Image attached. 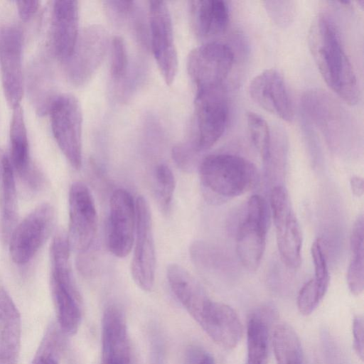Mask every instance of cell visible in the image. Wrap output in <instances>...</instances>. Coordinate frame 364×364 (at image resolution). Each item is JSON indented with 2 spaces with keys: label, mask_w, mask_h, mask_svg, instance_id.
<instances>
[{
  "label": "cell",
  "mask_w": 364,
  "mask_h": 364,
  "mask_svg": "<svg viewBox=\"0 0 364 364\" xmlns=\"http://www.w3.org/2000/svg\"><path fill=\"white\" fill-rule=\"evenodd\" d=\"M351 257L347 272V283L350 292L360 294L364 289V218H356L350 237Z\"/></svg>",
  "instance_id": "83f0119b"
},
{
  "label": "cell",
  "mask_w": 364,
  "mask_h": 364,
  "mask_svg": "<svg viewBox=\"0 0 364 364\" xmlns=\"http://www.w3.org/2000/svg\"><path fill=\"white\" fill-rule=\"evenodd\" d=\"M208 336L218 346L231 350L237 346L242 335V326L230 306L210 301L197 321Z\"/></svg>",
  "instance_id": "ac0fdd59"
},
{
  "label": "cell",
  "mask_w": 364,
  "mask_h": 364,
  "mask_svg": "<svg viewBox=\"0 0 364 364\" xmlns=\"http://www.w3.org/2000/svg\"><path fill=\"white\" fill-rule=\"evenodd\" d=\"M272 345L277 364H304L300 340L289 325L280 323L275 326Z\"/></svg>",
  "instance_id": "f1b7e54d"
},
{
  "label": "cell",
  "mask_w": 364,
  "mask_h": 364,
  "mask_svg": "<svg viewBox=\"0 0 364 364\" xmlns=\"http://www.w3.org/2000/svg\"><path fill=\"white\" fill-rule=\"evenodd\" d=\"M350 188L354 196L360 197L363 195L364 182L359 176H353L350 181Z\"/></svg>",
  "instance_id": "60d3db41"
},
{
  "label": "cell",
  "mask_w": 364,
  "mask_h": 364,
  "mask_svg": "<svg viewBox=\"0 0 364 364\" xmlns=\"http://www.w3.org/2000/svg\"><path fill=\"white\" fill-rule=\"evenodd\" d=\"M68 236L58 232L50 245V289L58 325L67 335L77 331L82 320L81 297L70 263Z\"/></svg>",
  "instance_id": "3957f363"
},
{
  "label": "cell",
  "mask_w": 364,
  "mask_h": 364,
  "mask_svg": "<svg viewBox=\"0 0 364 364\" xmlns=\"http://www.w3.org/2000/svg\"><path fill=\"white\" fill-rule=\"evenodd\" d=\"M308 38L313 58L327 85L348 105H356L360 99L357 78L333 19L326 14H318Z\"/></svg>",
  "instance_id": "6da1fadb"
},
{
  "label": "cell",
  "mask_w": 364,
  "mask_h": 364,
  "mask_svg": "<svg viewBox=\"0 0 364 364\" xmlns=\"http://www.w3.org/2000/svg\"><path fill=\"white\" fill-rule=\"evenodd\" d=\"M197 153L192 143L182 144L173 148L172 157L180 168L190 172L195 168Z\"/></svg>",
  "instance_id": "8d00e7d4"
},
{
  "label": "cell",
  "mask_w": 364,
  "mask_h": 364,
  "mask_svg": "<svg viewBox=\"0 0 364 364\" xmlns=\"http://www.w3.org/2000/svg\"><path fill=\"white\" fill-rule=\"evenodd\" d=\"M198 170L204 196L216 203L245 193L255 187L259 178L257 168L251 161L229 154L207 156Z\"/></svg>",
  "instance_id": "7a4b0ae2"
},
{
  "label": "cell",
  "mask_w": 364,
  "mask_h": 364,
  "mask_svg": "<svg viewBox=\"0 0 364 364\" xmlns=\"http://www.w3.org/2000/svg\"><path fill=\"white\" fill-rule=\"evenodd\" d=\"M194 108L196 133L192 144L200 152L212 147L226 129L229 107L225 87L196 91Z\"/></svg>",
  "instance_id": "5b68a950"
},
{
  "label": "cell",
  "mask_w": 364,
  "mask_h": 364,
  "mask_svg": "<svg viewBox=\"0 0 364 364\" xmlns=\"http://www.w3.org/2000/svg\"><path fill=\"white\" fill-rule=\"evenodd\" d=\"M102 331V364H131L127 323L121 309L115 306L106 309Z\"/></svg>",
  "instance_id": "ffe728a7"
},
{
  "label": "cell",
  "mask_w": 364,
  "mask_h": 364,
  "mask_svg": "<svg viewBox=\"0 0 364 364\" xmlns=\"http://www.w3.org/2000/svg\"><path fill=\"white\" fill-rule=\"evenodd\" d=\"M270 209L281 259L289 268L297 269L301 262V231L283 186H277L272 189Z\"/></svg>",
  "instance_id": "8fae6325"
},
{
  "label": "cell",
  "mask_w": 364,
  "mask_h": 364,
  "mask_svg": "<svg viewBox=\"0 0 364 364\" xmlns=\"http://www.w3.org/2000/svg\"><path fill=\"white\" fill-rule=\"evenodd\" d=\"M78 3L76 1L53 2L51 19V44L58 59L66 61L72 55L78 33Z\"/></svg>",
  "instance_id": "d6986e66"
},
{
  "label": "cell",
  "mask_w": 364,
  "mask_h": 364,
  "mask_svg": "<svg viewBox=\"0 0 364 364\" xmlns=\"http://www.w3.org/2000/svg\"><path fill=\"white\" fill-rule=\"evenodd\" d=\"M270 209L259 195L252 196L247 203L246 215L236 235V251L241 264L250 271L259 267L270 225Z\"/></svg>",
  "instance_id": "277c9868"
},
{
  "label": "cell",
  "mask_w": 364,
  "mask_h": 364,
  "mask_svg": "<svg viewBox=\"0 0 364 364\" xmlns=\"http://www.w3.org/2000/svg\"><path fill=\"white\" fill-rule=\"evenodd\" d=\"M149 6L152 53L164 81L171 85L178 63L171 16L165 1H150Z\"/></svg>",
  "instance_id": "5bb4252c"
},
{
  "label": "cell",
  "mask_w": 364,
  "mask_h": 364,
  "mask_svg": "<svg viewBox=\"0 0 364 364\" xmlns=\"http://www.w3.org/2000/svg\"><path fill=\"white\" fill-rule=\"evenodd\" d=\"M353 346L358 356L363 360L364 354L363 319L357 316L353 321Z\"/></svg>",
  "instance_id": "f35d334b"
},
{
  "label": "cell",
  "mask_w": 364,
  "mask_h": 364,
  "mask_svg": "<svg viewBox=\"0 0 364 364\" xmlns=\"http://www.w3.org/2000/svg\"><path fill=\"white\" fill-rule=\"evenodd\" d=\"M168 282L173 293L197 321L211 301L197 280L182 266L171 264L166 269Z\"/></svg>",
  "instance_id": "7402d4cb"
},
{
  "label": "cell",
  "mask_w": 364,
  "mask_h": 364,
  "mask_svg": "<svg viewBox=\"0 0 364 364\" xmlns=\"http://www.w3.org/2000/svg\"><path fill=\"white\" fill-rule=\"evenodd\" d=\"M97 231V213L92 193L82 182L73 183L69 191V229L70 248L87 253Z\"/></svg>",
  "instance_id": "7c38bea8"
},
{
  "label": "cell",
  "mask_w": 364,
  "mask_h": 364,
  "mask_svg": "<svg viewBox=\"0 0 364 364\" xmlns=\"http://www.w3.org/2000/svg\"><path fill=\"white\" fill-rule=\"evenodd\" d=\"M16 7L21 18L24 21H28L36 14L38 7V1H18Z\"/></svg>",
  "instance_id": "ab89813d"
},
{
  "label": "cell",
  "mask_w": 364,
  "mask_h": 364,
  "mask_svg": "<svg viewBox=\"0 0 364 364\" xmlns=\"http://www.w3.org/2000/svg\"><path fill=\"white\" fill-rule=\"evenodd\" d=\"M247 124L250 140L265 163L269 154L271 130L266 121L254 112L247 114Z\"/></svg>",
  "instance_id": "1f68e13d"
},
{
  "label": "cell",
  "mask_w": 364,
  "mask_h": 364,
  "mask_svg": "<svg viewBox=\"0 0 364 364\" xmlns=\"http://www.w3.org/2000/svg\"><path fill=\"white\" fill-rule=\"evenodd\" d=\"M235 58L232 48L220 41H209L193 49L188 56L187 70L196 91L225 86Z\"/></svg>",
  "instance_id": "8992f818"
},
{
  "label": "cell",
  "mask_w": 364,
  "mask_h": 364,
  "mask_svg": "<svg viewBox=\"0 0 364 364\" xmlns=\"http://www.w3.org/2000/svg\"><path fill=\"white\" fill-rule=\"evenodd\" d=\"M154 195L157 205L164 214L171 207L175 190V178L171 169L164 164L156 166L154 173Z\"/></svg>",
  "instance_id": "4dcf8cb0"
},
{
  "label": "cell",
  "mask_w": 364,
  "mask_h": 364,
  "mask_svg": "<svg viewBox=\"0 0 364 364\" xmlns=\"http://www.w3.org/2000/svg\"><path fill=\"white\" fill-rule=\"evenodd\" d=\"M326 291L314 278L306 282L297 297L299 312L304 316L311 314L323 299Z\"/></svg>",
  "instance_id": "d6a6232c"
},
{
  "label": "cell",
  "mask_w": 364,
  "mask_h": 364,
  "mask_svg": "<svg viewBox=\"0 0 364 364\" xmlns=\"http://www.w3.org/2000/svg\"><path fill=\"white\" fill-rule=\"evenodd\" d=\"M135 228V201L127 190H114L109 200L107 230V245L113 255L123 258L131 252Z\"/></svg>",
  "instance_id": "2e32d148"
},
{
  "label": "cell",
  "mask_w": 364,
  "mask_h": 364,
  "mask_svg": "<svg viewBox=\"0 0 364 364\" xmlns=\"http://www.w3.org/2000/svg\"><path fill=\"white\" fill-rule=\"evenodd\" d=\"M50 72L46 61H33L30 69L28 87L32 102L39 114L49 112L57 96L54 95Z\"/></svg>",
  "instance_id": "4316f807"
},
{
  "label": "cell",
  "mask_w": 364,
  "mask_h": 364,
  "mask_svg": "<svg viewBox=\"0 0 364 364\" xmlns=\"http://www.w3.org/2000/svg\"><path fill=\"white\" fill-rule=\"evenodd\" d=\"M314 266V279L323 288L328 289L329 273L325 252L320 239L315 240L311 249Z\"/></svg>",
  "instance_id": "d590c367"
},
{
  "label": "cell",
  "mask_w": 364,
  "mask_h": 364,
  "mask_svg": "<svg viewBox=\"0 0 364 364\" xmlns=\"http://www.w3.org/2000/svg\"><path fill=\"white\" fill-rule=\"evenodd\" d=\"M110 74L115 81L122 80L128 69V55L125 42L119 36H114L111 41Z\"/></svg>",
  "instance_id": "836d02e7"
},
{
  "label": "cell",
  "mask_w": 364,
  "mask_h": 364,
  "mask_svg": "<svg viewBox=\"0 0 364 364\" xmlns=\"http://www.w3.org/2000/svg\"><path fill=\"white\" fill-rule=\"evenodd\" d=\"M249 92L252 100L265 111L287 122L293 119L292 102L284 77L277 70H265L255 76Z\"/></svg>",
  "instance_id": "e0dca14e"
},
{
  "label": "cell",
  "mask_w": 364,
  "mask_h": 364,
  "mask_svg": "<svg viewBox=\"0 0 364 364\" xmlns=\"http://www.w3.org/2000/svg\"><path fill=\"white\" fill-rule=\"evenodd\" d=\"M265 9L272 21L280 27L289 26L293 21L295 6L291 1H266Z\"/></svg>",
  "instance_id": "e575fe53"
},
{
  "label": "cell",
  "mask_w": 364,
  "mask_h": 364,
  "mask_svg": "<svg viewBox=\"0 0 364 364\" xmlns=\"http://www.w3.org/2000/svg\"><path fill=\"white\" fill-rule=\"evenodd\" d=\"M59 326L50 323L46 328L31 364H58L63 348Z\"/></svg>",
  "instance_id": "f546056e"
},
{
  "label": "cell",
  "mask_w": 364,
  "mask_h": 364,
  "mask_svg": "<svg viewBox=\"0 0 364 364\" xmlns=\"http://www.w3.org/2000/svg\"><path fill=\"white\" fill-rule=\"evenodd\" d=\"M105 6L111 16L121 21L127 18L136 10L134 1H108Z\"/></svg>",
  "instance_id": "74e56055"
},
{
  "label": "cell",
  "mask_w": 364,
  "mask_h": 364,
  "mask_svg": "<svg viewBox=\"0 0 364 364\" xmlns=\"http://www.w3.org/2000/svg\"><path fill=\"white\" fill-rule=\"evenodd\" d=\"M272 315L273 311L269 307L258 309L250 314L247 326V364H267Z\"/></svg>",
  "instance_id": "484cf974"
},
{
  "label": "cell",
  "mask_w": 364,
  "mask_h": 364,
  "mask_svg": "<svg viewBox=\"0 0 364 364\" xmlns=\"http://www.w3.org/2000/svg\"><path fill=\"white\" fill-rule=\"evenodd\" d=\"M107 45V33L101 26L92 25L79 34L72 55L64 62L70 82L77 86L87 82L100 65Z\"/></svg>",
  "instance_id": "4fadbf2b"
},
{
  "label": "cell",
  "mask_w": 364,
  "mask_h": 364,
  "mask_svg": "<svg viewBox=\"0 0 364 364\" xmlns=\"http://www.w3.org/2000/svg\"><path fill=\"white\" fill-rule=\"evenodd\" d=\"M55 210L44 203L28 214L15 227L10 239V255L17 264L28 262L49 237L55 222Z\"/></svg>",
  "instance_id": "30bf717a"
},
{
  "label": "cell",
  "mask_w": 364,
  "mask_h": 364,
  "mask_svg": "<svg viewBox=\"0 0 364 364\" xmlns=\"http://www.w3.org/2000/svg\"><path fill=\"white\" fill-rule=\"evenodd\" d=\"M21 337L20 313L9 293L0 287V364H17Z\"/></svg>",
  "instance_id": "44dd1931"
},
{
  "label": "cell",
  "mask_w": 364,
  "mask_h": 364,
  "mask_svg": "<svg viewBox=\"0 0 364 364\" xmlns=\"http://www.w3.org/2000/svg\"><path fill=\"white\" fill-rule=\"evenodd\" d=\"M11 163L13 169L28 186L38 178L39 171L33 166L29 159V148L23 112L21 105L13 108L10 125Z\"/></svg>",
  "instance_id": "cb8c5ba5"
},
{
  "label": "cell",
  "mask_w": 364,
  "mask_h": 364,
  "mask_svg": "<svg viewBox=\"0 0 364 364\" xmlns=\"http://www.w3.org/2000/svg\"><path fill=\"white\" fill-rule=\"evenodd\" d=\"M134 248L131 274L136 285L145 291L154 287L156 252L150 208L146 199L139 196L136 200Z\"/></svg>",
  "instance_id": "9c48e42d"
},
{
  "label": "cell",
  "mask_w": 364,
  "mask_h": 364,
  "mask_svg": "<svg viewBox=\"0 0 364 364\" xmlns=\"http://www.w3.org/2000/svg\"><path fill=\"white\" fill-rule=\"evenodd\" d=\"M197 364H215L212 355L205 353L203 355Z\"/></svg>",
  "instance_id": "b9f144b4"
},
{
  "label": "cell",
  "mask_w": 364,
  "mask_h": 364,
  "mask_svg": "<svg viewBox=\"0 0 364 364\" xmlns=\"http://www.w3.org/2000/svg\"><path fill=\"white\" fill-rule=\"evenodd\" d=\"M304 117L314 124L331 145H337L352 134L347 112L326 92L311 89L301 98Z\"/></svg>",
  "instance_id": "ba28073f"
},
{
  "label": "cell",
  "mask_w": 364,
  "mask_h": 364,
  "mask_svg": "<svg viewBox=\"0 0 364 364\" xmlns=\"http://www.w3.org/2000/svg\"><path fill=\"white\" fill-rule=\"evenodd\" d=\"M191 18L196 35L211 39L223 35L229 24V9L225 1L198 0L191 1Z\"/></svg>",
  "instance_id": "603a6c76"
},
{
  "label": "cell",
  "mask_w": 364,
  "mask_h": 364,
  "mask_svg": "<svg viewBox=\"0 0 364 364\" xmlns=\"http://www.w3.org/2000/svg\"><path fill=\"white\" fill-rule=\"evenodd\" d=\"M18 218L17 191L10 158L0 149V235L9 242L16 226Z\"/></svg>",
  "instance_id": "d4e9b609"
},
{
  "label": "cell",
  "mask_w": 364,
  "mask_h": 364,
  "mask_svg": "<svg viewBox=\"0 0 364 364\" xmlns=\"http://www.w3.org/2000/svg\"><path fill=\"white\" fill-rule=\"evenodd\" d=\"M54 138L76 170L82 165V115L80 103L71 94L57 95L49 110Z\"/></svg>",
  "instance_id": "52a82bcc"
},
{
  "label": "cell",
  "mask_w": 364,
  "mask_h": 364,
  "mask_svg": "<svg viewBox=\"0 0 364 364\" xmlns=\"http://www.w3.org/2000/svg\"><path fill=\"white\" fill-rule=\"evenodd\" d=\"M23 38L16 26L0 30V68L4 96L13 109L20 105L23 95Z\"/></svg>",
  "instance_id": "9a60e30c"
}]
</instances>
